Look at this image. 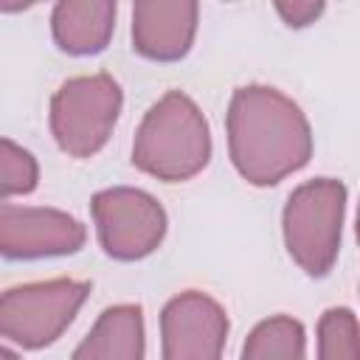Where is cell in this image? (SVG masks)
I'll use <instances>...</instances> for the list:
<instances>
[{
	"label": "cell",
	"instance_id": "13",
	"mask_svg": "<svg viewBox=\"0 0 360 360\" xmlns=\"http://www.w3.org/2000/svg\"><path fill=\"white\" fill-rule=\"evenodd\" d=\"M11 354H14V352H8V349H3V346H0V357H11Z\"/></svg>",
	"mask_w": 360,
	"mask_h": 360
},
{
	"label": "cell",
	"instance_id": "3",
	"mask_svg": "<svg viewBox=\"0 0 360 360\" xmlns=\"http://www.w3.org/2000/svg\"><path fill=\"white\" fill-rule=\"evenodd\" d=\"M118 87L107 76L76 79L53 101V129L59 143L73 155L96 152L118 112Z\"/></svg>",
	"mask_w": 360,
	"mask_h": 360
},
{
	"label": "cell",
	"instance_id": "1",
	"mask_svg": "<svg viewBox=\"0 0 360 360\" xmlns=\"http://www.w3.org/2000/svg\"><path fill=\"white\" fill-rule=\"evenodd\" d=\"M87 284L51 281L37 287H20L0 298V335L22 346L51 343L87 295Z\"/></svg>",
	"mask_w": 360,
	"mask_h": 360
},
{
	"label": "cell",
	"instance_id": "10",
	"mask_svg": "<svg viewBox=\"0 0 360 360\" xmlns=\"http://www.w3.org/2000/svg\"><path fill=\"white\" fill-rule=\"evenodd\" d=\"M284 357H301L304 354V335H301V326L287 321V318H276L270 323H262L250 343L245 346V357H273V354H281Z\"/></svg>",
	"mask_w": 360,
	"mask_h": 360
},
{
	"label": "cell",
	"instance_id": "2",
	"mask_svg": "<svg viewBox=\"0 0 360 360\" xmlns=\"http://www.w3.org/2000/svg\"><path fill=\"white\" fill-rule=\"evenodd\" d=\"M200 115L188 98H183L177 93L166 96L146 115V121L141 127V135L135 143V163L152 174L166 177V180L194 174L208 160V149L177 143V132L186 129Z\"/></svg>",
	"mask_w": 360,
	"mask_h": 360
},
{
	"label": "cell",
	"instance_id": "11",
	"mask_svg": "<svg viewBox=\"0 0 360 360\" xmlns=\"http://www.w3.org/2000/svg\"><path fill=\"white\" fill-rule=\"evenodd\" d=\"M37 183V166L28 152L0 143V194L11 191H28Z\"/></svg>",
	"mask_w": 360,
	"mask_h": 360
},
{
	"label": "cell",
	"instance_id": "9",
	"mask_svg": "<svg viewBox=\"0 0 360 360\" xmlns=\"http://www.w3.org/2000/svg\"><path fill=\"white\" fill-rule=\"evenodd\" d=\"M141 357L143 354V332H141V309L138 307H115L107 309L98 321L96 332L73 352L82 357Z\"/></svg>",
	"mask_w": 360,
	"mask_h": 360
},
{
	"label": "cell",
	"instance_id": "4",
	"mask_svg": "<svg viewBox=\"0 0 360 360\" xmlns=\"http://www.w3.org/2000/svg\"><path fill=\"white\" fill-rule=\"evenodd\" d=\"M93 211L101 222L98 231L104 250L118 259H138L149 253L163 233V228L132 225V222L163 219V211L155 205V200L141 191H104L96 197Z\"/></svg>",
	"mask_w": 360,
	"mask_h": 360
},
{
	"label": "cell",
	"instance_id": "12",
	"mask_svg": "<svg viewBox=\"0 0 360 360\" xmlns=\"http://www.w3.org/2000/svg\"><path fill=\"white\" fill-rule=\"evenodd\" d=\"M31 3H37V0H0V8H22Z\"/></svg>",
	"mask_w": 360,
	"mask_h": 360
},
{
	"label": "cell",
	"instance_id": "6",
	"mask_svg": "<svg viewBox=\"0 0 360 360\" xmlns=\"http://www.w3.org/2000/svg\"><path fill=\"white\" fill-rule=\"evenodd\" d=\"M84 231L62 214L39 211H0V253L3 256H42L70 253L82 245Z\"/></svg>",
	"mask_w": 360,
	"mask_h": 360
},
{
	"label": "cell",
	"instance_id": "5",
	"mask_svg": "<svg viewBox=\"0 0 360 360\" xmlns=\"http://www.w3.org/2000/svg\"><path fill=\"white\" fill-rule=\"evenodd\" d=\"M228 321L219 307L202 295H183L163 312V354L174 357H217Z\"/></svg>",
	"mask_w": 360,
	"mask_h": 360
},
{
	"label": "cell",
	"instance_id": "8",
	"mask_svg": "<svg viewBox=\"0 0 360 360\" xmlns=\"http://www.w3.org/2000/svg\"><path fill=\"white\" fill-rule=\"evenodd\" d=\"M112 0H59L53 34L59 48L70 53L101 51L110 34Z\"/></svg>",
	"mask_w": 360,
	"mask_h": 360
},
{
	"label": "cell",
	"instance_id": "7",
	"mask_svg": "<svg viewBox=\"0 0 360 360\" xmlns=\"http://www.w3.org/2000/svg\"><path fill=\"white\" fill-rule=\"evenodd\" d=\"M194 31V0H138L135 48L152 59L186 53Z\"/></svg>",
	"mask_w": 360,
	"mask_h": 360
}]
</instances>
